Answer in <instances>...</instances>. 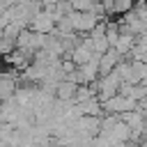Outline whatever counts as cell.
Here are the masks:
<instances>
[{"mask_svg":"<svg viewBox=\"0 0 147 147\" xmlns=\"http://www.w3.org/2000/svg\"><path fill=\"white\" fill-rule=\"evenodd\" d=\"M14 39H7V37H0V55H7L9 51H14Z\"/></svg>","mask_w":147,"mask_h":147,"instance_id":"cell-7","label":"cell"},{"mask_svg":"<svg viewBox=\"0 0 147 147\" xmlns=\"http://www.w3.org/2000/svg\"><path fill=\"white\" fill-rule=\"evenodd\" d=\"M94 5V0H69V7L76 11H90Z\"/></svg>","mask_w":147,"mask_h":147,"instance_id":"cell-6","label":"cell"},{"mask_svg":"<svg viewBox=\"0 0 147 147\" xmlns=\"http://www.w3.org/2000/svg\"><path fill=\"white\" fill-rule=\"evenodd\" d=\"M117 60H119V53H117L115 48H110V46H108L103 53H99V60H96V64H99V76L113 71V67L117 64Z\"/></svg>","mask_w":147,"mask_h":147,"instance_id":"cell-2","label":"cell"},{"mask_svg":"<svg viewBox=\"0 0 147 147\" xmlns=\"http://www.w3.org/2000/svg\"><path fill=\"white\" fill-rule=\"evenodd\" d=\"M14 90H16V80H14V78H5V76H0V101L7 99V96H11Z\"/></svg>","mask_w":147,"mask_h":147,"instance_id":"cell-4","label":"cell"},{"mask_svg":"<svg viewBox=\"0 0 147 147\" xmlns=\"http://www.w3.org/2000/svg\"><path fill=\"white\" fill-rule=\"evenodd\" d=\"M0 147H7V142H5V140H0Z\"/></svg>","mask_w":147,"mask_h":147,"instance_id":"cell-9","label":"cell"},{"mask_svg":"<svg viewBox=\"0 0 147 147\" xmlns=\"http://www.w3.org/2000/svg\"><path fill=\"white\" fill-rule=\"evenodd\" d=\"M51 2H55V0H41V5H51Z\"/></svg>","mask_w":147,"mask_h":147,"instance_id":"cell-8","label":"cell"},{"mask_svg":"<svg viewBox=\"0 0 147 147\" xmlns=\"http://www.w3.org/2000/svg\"><path fill=\"white\" fill-rule=\"evenodd\" d=\"M76 85H78V83H74V80H67V78H62L60 83H55V99L69 101V99L74 96V90H76Z\"/></svg>","mask_w":147,"mask_h":147,"instance_id":"cell-3","label":"cell"},{"mask_svg":"<svg viewBox=\"0 0 147 147\" xmlns=\"http://www.w3.org/2000/svg\"><path fill=\"white\" fill-rule=\"evenodd\" d=\"M133 2H136V0H115V2H113V16L129 11V9L133 7Z\"/></svg>","mask_w":147,"mask_h":147,"instance_id":"cell-5","label":"cell"},{"mask_svg":"<svg viewBox=\"0 0 147 147\" xmlns=\"http://www.w3.org/2000/svg\"><path fill=\"white\" fill-rule=\"evenodd\" d=\"M28 28L32 30V32H41V34H46V32H51L53 28H55V18H53V14L48 11V9H39V11H34L32 14V18H30V23H28Z\"/></svg>","mask_w":147,"mask_h":147,"instance_id":"cell-1","label":"cell"}]
</instances>
